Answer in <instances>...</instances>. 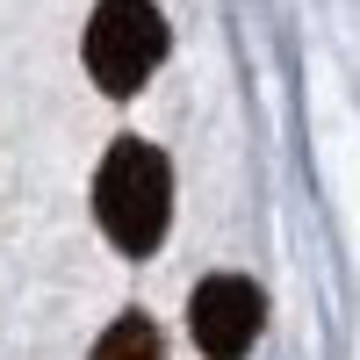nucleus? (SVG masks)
<instances>
[{"label":"nucleus","mask_w":360,"mask_h":360,"mask_svg":"<svg viewBox=\"0 0 360 360\" xmlns=\"http://www.w3.org/2000/svg\"><path fill=\"white\" fill-rule=\"evenodd\" d=\"M94 217L115 252H130V259L159 252L166 217H173V166L159 144H144V137L108 144V159L94 173Z\"/></svg>","instance_id":"nucleus-1"},{"label":"nucleus","mask_w":360,"mask_h":360,"mask_svg":"<svg viewBox=\"0 0 360 360\" xmlns=\"http://www.w3.org/2000/svg\"><path fill=\"white\" fill-rule=\"evenodd\" d=\"M166 58V15L152 0H101L94 22H86V72H94L101 94H137L144 79L159 72Z\"/></svg>","instance_id":"nucleus-2"},{"label":"nucleus","mask_w":360,"mask_h":360,"mask_svg":"<svg viewBox=\"0 0 360 360\" xmlns=\"http://www.w3.org/2000/svg\"><path fill=\"white\" fill-rule=\"evenodd\" d=\"M259 324H266V295L245 274H209L195 288V303H188V332L209 360H245Z\"/></svg>","instance_id":"nucleus-3"},{"label":"nucleus","mask_w":360,"mask_h":360,"mask_svg":"<svg viewBox=\"0 0 360 360\" xmlns=\"http://www.w3.org/2000/svg\"><path fill=\"white\" fill-rule=\"evenodd\" d=\"M159 353H166V339H159V324L144 317V310H123L94 339V360H159Z\"/></svg>","instance_id":"nucleus-4"}]
</instances>
